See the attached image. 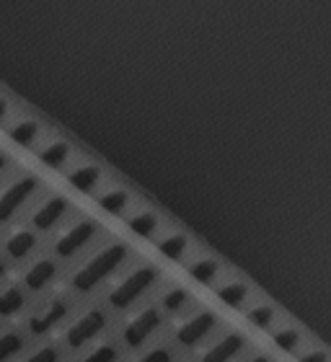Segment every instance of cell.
Returning <instances> with one entry per match:
<instances>
[{
	"mask_svg": "<svg viewBox=\"0 0 331 362\" xmlns=\"http://www.w3.org/2000/svg\"><path fill=\"white\" fill-rule=\"evenodd\" d=\"M23 293L18 290V287H8V290H3L0 293V316H13V313H18V310L23 308Z\"/></svg>",
	"mask_w": 331,
	"mask_h": 362,
	"instance_id": "cell-20",
	"label": "cell"
},
{
	"mask_svg": "<svg viewBox=\"0 0 331 362\" xmlns=\"http://www.w3.org/2000/svg\"><path fill=\"white\" fill-rule=\"evenodd\" d=\"M246 295H248V287L243 282H231V285H223L218 290V298L226 303L228 308H238L246 300Z\"/></svg>",
	"mask_w": 331,
	"mask_h": 362,
	"instance_id": "cell-21",
	"label": "cell"
},
{
	"mask_svg": "<svg viewBox=\"0 0 331 362\" xmlns=\"http://www.w3.org/2000/svg\"><path fill=\"white\" fill-rule=\"evenodd\" d=\"M215 321H218V318H215L212 310H202V313H197L194 318H189L187 324L181 326L179 332H176V339H179L184 347H194V344H199V341L215 329Z\"/></svg>",
	"mask_w": 331,
	"mask_h": 362,
	"instance_id": "cell-6",
	"label": "cell"
},
{
	"mask_svg": "<svg viewBox=\"0 0 331 362\" xmlns=\"http://www.w3.org/2000/svg\"><path fill=\"white\" fill-rule=\"evenodd\" d=\"M8 166H11V158H8L6 153H0V174H3V171H6Z\"/></svg>",
	"mask_w": 331,
	"mask_h": 362,
	"instance_id": "cell-31",
	"label": "cell"
},
{
	"mask_svg": "<svg viewBox=\"0 0 331 362\" xmlns=\"http://www.w3.org/2000/svg\"><path fill=\"white\" fill-rule=\"evenodd\" d=\"M127 204H129V194L124 189H109L106 194L98 197V207L104 212H109V215H122V212L127 210Z\"/></svg>",
	"mask_w": 331,
	"mask_h": 362,
	"instance_id": "cell-17",
	"label": "cell"
},
{
	"mask_svg": "<svg viewBox=\"0 0 331 362\" xmlns=\"http://www.w3.org/2000/svg\"><path fill=\"white\" fill-rule=\"evenodd\" d=\"M161 326V313L156 308H148L143 310L140 316H135L124 326V341H127L129 347H140L148 337H151L156 329Z\"/></svg>",
	"mask_w": 331,
	"mask_h": 362,
	"instance_id": "cell-7",
	"label": "cell"
},
{
	"mask_svg": "<svg viewBox=\"0 0 331 362\" xmlns=\"http://www.w3.org/2000/svg\"><path fill=\"white\" fill-rule=\"evenodd\" d=\"M187 298H189V293L184 290V287H173V290H168L166 293V298H163V305L168 310H179L184 303H187Z\"/></svg>",
	"mask_w": 331,
	"mask_h": 362,
	"instance_id": "cell-25",
	"label": "cell"
},
{
	"mask_svg": "<svg viewBox=\"0 0 331 362\" xmlns=\"http://www.w3.org/2000/svg\"><path fill=\"white\" fill-rule=\"evenodd\" d=\"M96 233H98L96 220H81V223L68 228V230L57 238V243H54V254H57V257H65V259L73 257V254H78L86 243L93 241V235Z\"/></svg>",
	"mask_w": 331,
	"mask_h": 362,
	"instance_id": "cell-4",
	"label": "cell"
},
{
	"mask_svg": "<svg viewBox=\"0 0 331 362\" xmlns=\"http://www.w3.org/2000/svg\"><path fill=\"white\" fill-rule=\"evenodd\" d=\"M54 274H57V267H54V262H50V259H42V262H37V264L26 272L23 282H26V287H29V290H42V287H47L50 282H52Z\"/></svg>",
	"mask_w": 331,
	"mask_h": 362,
	"instance_id": "cell-11",
	"label": "cell"
},
{
	"mask_svg": "<svg viewBox=\"0 0 331 362\" xmlns=\"http://www.w3.org/2000/svg\"><path fill=\"white\" fill-rule=\"evenodd\" d=\"M8 137H11L16 145H21V148H31V145L37 143V137H39V122L37 119L16 122L13 127L8 129Z\"/></svg>",
	"mask_w": 331,
	"mask_h": 362,
	"instance_id": "cell-16",
	"label": "cell"
},
{
	"mask_svg": "<svg viewBox=\"0 0 331 362\" xmlns=\"http://www.w3.org/2000/svg\"><path fill=\"white\" fill-rule=\"evenodd\" d=\"M248 324L256 326V329H267L272 324V318H274V308L272 305H256V308L248 310Z\"/></svg>",
	"mask_w": 331,
	"mask_h": 362,
	"instance_id": "cell-22",
	"label": "cell"
},
{
	"mask_svg": "<svg viewBox=\"0 0 331 362\" xmlns=\"http://www.w3.org/2000/svg\"><path fill=\"white\" fill-rule=\"evenodd\" d=\"M243 347V337L241 334H228V337H223V339L215 344V347L204 355L202 362H228V360H233L238 352H241Z\"/></svg>",
	"mask_w": 331,
	"mask_h": 362,
	"instance_id": "cell-10",
	"label": "cell"
},
{
	"mask_svg": "<svg viewBox=\"0 0 331 362\" xmlns=\"http://www.w3.org/2000/svg\"><path fill=\"white\" fill-rule=\"evenodd\" d=\"M127 254H129V249L124 246V243H112V246H106L104 251H98L96 257L91 259L88 264L83 267L76 277H73V287H76L78 293H91L98 282H104V279L109 277L124 259H127Z\"/></svg>",
	"mask_w": 331,
	"mask_h": 362,
	"instance_id": "cell-1",
	"label": "cell"
},
{
	"mask_svg": "<svg viewBox=\"0 0 331 362\" xmlns=\"http://www.w3.org/2000/svg\"><path fill=\"white\" fill-rule=\"evenodd\" d=\"M65 316H68V305H65L62 300H52L47 308H42L37 316L31 318V324H29L31 334H47L52 326L60 324Z\"/></svg>",
	"mask_w": 331,
	"mask_h": 362,
	"instance_id": "cell-9",
	"label": "cell"
},
{
	"mask_svg": "<svg viewBox=\"0 0 331 362\" xmlns=\"http://www.w3.org/2000/svg\"><path fill=\"white\" fill-rule=\"evenodd\" d=\"M218 272H220L218 259H197L194 264L189 267V274H192V279H194V282H199V285H210L212 279L218 277Z\"/></svg>",
	"mask_w": 331,
	"mask_h": 362,
	"instance_id": "cell-18",
	"label": "cell"
},
{
	"mask_svg": "<svg viewBox=\"0 0 331 362\" xmlns=\"http://www.w3.org/2000/svg\"><path fill=\"white\" fill-rule=\"evenodd\" d=\"M251 362H269V357H267V355H259V357H254Z\"/></svg>",
	"mask_w": 331,
	"mask_h": 362,
	"instance_id": "cell-32",
	"label": "cell"
},
{
	"mask_svg": "<svg viewBox=\"0 0 331 362\" xmlns=\"http://www.w3.org/2000/svg\"><path fill=\"white\" fill-rule=\"evenodd\" d=\"M104 324H106V316H104V310H88L83 318H78L76 324L70 326L68 329V334H65V339H68V344L73 349H78V347H83L86 341H91L93 337H96L101 329H104Z\"/></svg>",
	"mask_w": 331,
	"mask_h": 362,
	"instance_id": "cell-5",
	"label": "cell"
},
{
	"mask_svg": "<svg viewBox=\"0 0 331 362\" xmlns=\"http://www.w3.org/2000/svg\"><path fill=\"white\" fill-rule=\"evenodd\" d=\"M98 179H101V168L98 166H78L73 168L68 174V184L73 189H78V192H93L98 184Z\"/></svg>",
	"mask_w": 331,
	"mask_h": 362,
	"instance_id": "cell-13",
	"label": "cell"
},
{
	"mask_svg": "<svg viewBox=\"0 0 331 362\" xmlns=\"http://www.w3.org/2000/svg\"><path fill=\"white\" fill-rule=\"evenodd\" d=\"M21 347H23V339L18 334H3L0 337V362L11 360Z\"/></svg>",
	"mask_w": 331,
	"mask_h": 362,
	"instance_id": "cell-23",
	"label": "cell"
},
{
	"mask_svg": "<svg viewBox=\"0 0 331 362\" xmlns=\"http://www.w3.org/2000/svg\"><path fill=\"white\" fill-rule=\"evenodd\" d=\"M187 235L184 233H171V235H166L163 241L158 243V251L163 254L166 259H171V262H179L184 254H187Z\"/></svg>",
	"mask_w": 331,
	"mask_h": 362,
	"instance_id": "cell-19",
	"label": "cell"
},
{
	"mask_svg": "<svg viewBox=\"0 0 331 362\" xmlns=\"http://www.w3.org/2000/svg\"><path fill=\"white\" fill-rule=\"evenodd\" d=\"M173 360V355L168 352V349H163V347H158V349H151L148 355H143L140 360H135V362H171Z\"/></svg>",
	"mask_w": 331,
	"mask_h": 362,
	"instance_id": "cell-27",
	"label": "cell"
},
{
	"mask_svg": "<svg viewBox=\"0 0 331 362\" xmlns=\"http://www.w3.org/2000/svg\"><path fill=\"white\" fill-rule=\"evenodd\" d=\"M60 357H57V349L54 347H47V349H39L37 355H31L26 362H57Z\"/></svg>",
	"mask_w": 331,
	"mask_h": 362,
	"instance_id": "cell-28",
	"label": "cell"
},
{
	"mask_svg": "<svg viewBox=\"0 0 331 362\" xmlns=\"http://www.w3.org/2000/svg\"><path fill=\"white\" fill-rule=\"evenodd\" d=\"M68 158H70V145L65 143V140H52V143L45 145V148L39 151V160H42L47 168H62Z\"/></svg>",
	"mask_w": 331,
	"mask_h": 362,
	"instance_id": "cell-15",
	"label": "cell"
},
{
	"mask_svg": "<svg viewBox=\"0 0 331 362\" xmlns=\"http://www.w3.org/2000/svg\"><path fill=\"white\" fill-rule=\"evenodd\" d=\"M8 109H11V106H8V98H3V96H0V122L6 119Z\"/></svg>",
	"mask_w": 331,
	"mask_h": 362,
	"instance_id": "cell-30",
	"label": "cell"
},
{
	"mask_svg": "<svg viewBox=\"0 0 331 362\" xmlns=\"http://www.w3.org/2000/svg\"><path fill=\"white\" fill-rule=\"evenodd\" d=\"M37 246V233L34 230H18L6 241V254L11 259H26Z\"/></svg>",
	"mask_w": 331,
	"mask_h": 362,
	"instance_id": "cell-12",
	"label": "cell"
},
{
	"mask_svg": "<svg viewBox=\"0 0 331 362\" xmlns=\"http://www.w3.org/2000/svg\"><path fill=\"white\" fill-rule=\"evenodd\" d=\"M301 362H326V352H308L301 357Z\"/></svg>",
	"mask_w": 331,
	"mask_h": 362,
	"instance_id": "cell-29",
	"label": "cell"
},
{
	"mask_svg": "<svg viewBox=\"0 0 331 362\" xmlns=\"http://www.w3.org/2000/svg\"><path fill=\"white\" fill-rule=\"evenodd\" d=\"M158 226H161L158 215H156V212H151V210L135 212V215L127 220V228L135 235H140V238H153V235H156V230H158Z\"/></svg>",
	"mask_w": 331,
	"mask_h": 362,
	"instance_id": "cell-14",
	"label": "cell"
},
{
	"mask_svg": "<svg viewBox=\"0 0 331 362\" xmlns=\"http://www.w3.org/2000/svg\"><path fill=\"white\" fill-rule=\"evenodd\" d=\"M161 277L158 267H140V269H135L132 274H127L124 277V282H122L120 287H114L112 295H109V303H112L114 308H127V305H132V303L140 298V295L148 290V287L156 285V279Z\"/></svg>",
	"mask_w": 331,
	"mask_h": 362,
	"instance_id": "cell-2",
	"label": "cell"
},
{
	"mask_svg": "<svg viewBox=\"0 0 331 362\" xmlns=\"http://www.w3.org/2000/svg\"><path fill=\"white\" fill-rule=\"evenodd\" d=\"M3 274H6V262L0 259V277H3Z\"/></svg>",
	"mask_w": 331,
	"mask_h": 362,
	"instance_id": "cell-33",
	"label": "cell"
},
{
	"mask_svg": "<svg viewBox=\"0 0 331 362\" xmlns=\"http://www.w3.org/2000/svg\"><path fill=\"white\" fill-rule=\"evenodd\" d=\"M37 187L39 181L34 176H23V179L13 181L11 187L3 189V194H0V223H8V220L13 218L16 212L29 202L31 194L37 192Z\"/></svg>",
	"mask_w": 331,
	"mask_h": 362,
	"instance_id": "cell-3",
	"label": "cell"
},
{
	"mask_svg": "<svg viewBox=\"0 0 331 362\" xmlns=\"http://www.w3.org/2000/svg\"><path fill=\"white\" fill-rule=\"evenodd\" d=\"M86 362H117V349L104 344V347L93 349V352L86 357Z\"/></svg>",
	"mask_w": 331,
	"mask_h": 362,
	"instance_id": "cell-26",
	"label": "cell"
},
{
	"mask_svg": "<svg viewBox=\"0 0 331 362\" xmlns=\"http://www.w3.org/2000/svg\"><path fill=\"white\" fill-rule=\"evenodd\" d=\"M272 339H274V347L277 349L290 352V349H295L298 344H301V334L295 332V329H282V332H277Z\"/></svg>",
	"mask_w": 331,
	"mask_h": 362,
	"instance_id": "cell-24",
	"label": "cell"
},
{
	"mask_svg": "<svg viewBox=\"0 0 331 362\" xmlns=\"http://www.w3.org/2000/svg\"><path fill=\"white\" fill-rule=\"evenodd\" d=\"M68 207H70V202L65 199V197L54 194V197H50V199H47L37 212H34L31 223H34L37 230H50V228H54L57 223H60L62 215L68 212Z\"/></svg>",
	"mask_w": 331,
	"mask_h": 362,
	"instance_id": "cell-8",
	"label": "cell"
}]
</instances>
